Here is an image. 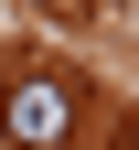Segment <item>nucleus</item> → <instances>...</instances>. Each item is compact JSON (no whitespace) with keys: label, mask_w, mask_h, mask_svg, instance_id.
<instances>
[{"label":"nucleus","mask_w":139,"mask_h":150,"mask_svg":"<svg viewBox=\"0 0 139 150\" xmlns=\"http://www.w3.org/2000/svg\"><path fill=\"white\" fill-rule=\"evenodd\" d=\"M128 150H139V118H128Z\"/></svg>","instance_id":"obj_2"},{"label":"nucleus","mask_w":139,"mask_h":150,"mask_svg":"<svg viewBox=\"0 0 139 150\" xmlns=\"http://www.w3.org/2000/svg\"><path fill=\"white\" fill-rule=\"evenodd\" d=\"M0 139L11 150H64L75 139V75L64 64H22L0 86Z\"/></svg>","instance_id":"obj_1"}]
</instances>
